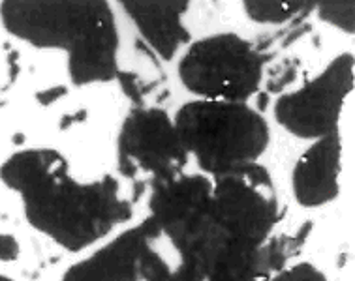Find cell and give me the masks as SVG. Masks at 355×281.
<instances>
[{
    "mask_svg": "<svg viewBox=\"0 0 355 281\" xmlns=\"http://www.w3.org/2000/svg\"><path fill=\"white\" fill-rule=\"evenodd\" d=\"M263 75V58L248 39L224 33L190 44L179 62L181 83L200 100L246 103Z\"/></svg>",
    "mask_w": 355,
    "mask_h": 281,
    "instance_id": "277c9868",
    "label": "cell"
},
{
    "mask_svg": "<svg viewBox=\"0 0 355 281\" xmlns=\"http://www.w3.org/2000/svg\"><path fill=\"white\" fill-rule=\"evenodd\" d=\"M243 8L248 13V17L256 23L278 25V23L290 21L297 13L310 10L312 4H303V2H245Z\"/></svg>",
    "mask_w": 355,
    "mask_h": 281,
    "instance_id": "7c38bea8",
    "label": "cell"
},
{
    "mask_svg": "<svg viewBox=\"0 0 355 281\" xmlns=\"http://www.w3.org/2000/svg\"><path fill=\"white\" fill-rule=\"evenodd\" d=\"M277 214V190L259 163L232 169L211 182V217L239 242H263Z\"/></svg>",
    "mask_w": 355,
    "mask_h": 281,
    "instance_id": "5b68a950",
    "label": "cell"
},
{
    "mask_svg": "<svg viewBox=\"0 0 355 281\" xmlns=\"http://www.w3.org/2000/svg\"><path fill=\"white\" fill-rule=\"evenodd\" d=\"M271 281H327L322 270H318L310 262H299L295 266L280 272Z\"/></svg>",
    "mask_w": 355,
    "mask_h": 281,
    "instance_id": "5bb4252c",
    "label": "cell"
},
{
    "mask_svg": "<svg viewBox=\"0 0 355 281\" xmlns=\"http://www.w3.org/2000/svg\"><path fill=\"white\" fill-rule=\"evenodd\" d=\"M173 124L188 156L213 176L258 163L269 145V124L246 103L196 100L177 111Z\"/></svg>",
    "mask_w": 355,
    "mask_h": 281,
    "instance_id": "3957f363",
    "label": "cell"
},
{
    "mask_svg": "<svg viewBox=\"0 0 355 281\" xmlns=\"http://www.w3.org/2000/svg\"><path fill=\"white\" fill-rule=\"evenodd\" d=\"M0 180L19 195L31 227L68 251L89 248L132 217L113 176L78 182L53 148L13 152L0 167Z\"/></svg>",
    "mask_w": 355,
    "mask_h": 281,
    "instance_id": "6da1fadb",
    "label": "cell"
},
{
    "mask_svg": "<svg viewBox=\"0 0 355 281\" xmlns=\"http://www.w3.org/2000/svg\"><path fill=\"white\" fill-rule=\"evenodd\" d=\"M0 19L13 38L68 55L78 87L119 75V28L107 2H2Z\"/></svg>",
    "mask_w": 355,
    "mask_h": 281,
    "instance_id": "7a4b0ae2",
    "label": "cell"
},
{
    "mask_svg": "<svg viewBox=\"0 0 355 281\" xmlns=\"http://www.w3.org/2000/svg\"><path fill=\"white\" fill-rule=\"evenodd\" d=\"M316 8L320 19L327 21L333 26L343 28L344 33L354 34V2H322Z\"/></svg>",
    "mask_w": 355,
    "mask_h": 281,
    "instance_id": "4fadbf2b",
    "label": "cell"
},
{
    "mask_svg": "<svg viewBox=\"0 0 355 281\" xmlns=\"http://www.w3.org/2000/svg\"><path fill=\"white\" fill-rule=\"evenodd\" d=\"M156 229L155 221L147 219L139 227L124 230L91 257L70 266L62 281H139L143 259Z\"/></svg>",
    "mask_w": 355,
    "mask_h": 281,
    "instance_id": "ba28073f",
    "label": "cell"
},
{
    "mask_svg": "<svg viewBox=\"0 0 355 281\" xmlns=\"http://www.w3.org/2000/svg\"><path fill=\"white\" fill-rule=\"evenodd\" d=\"M124 12L134 21L147 44L164 60H171L182 45L190 44V34L182 23L188 2H123Z\"/></svg>",
    "mask_w": 355,
    "mask_h": 281,
    "instance_id": "30bf717a",
    "label": "cell"
},
{
    "mask_svg": "<svg viewBox=\"0 0 355 281\" xmlns=\"http://www.w3.org/2000/svg\"><path fill=\"white\" fill-rule=\"evenodd\" d=\"M354 55L343 53L303 89L278 98L275 118L299 139H323L338 132L344 102L354 90Z\"/></svg>",
    "mask_w": 355,
    "mask_h": 281,
    "instance_id": "8992f818",
    "label": "cell"
},
{
    "mask_svg": "<svg viewBox=\"0 0 355 281\" xmlns=\"http://www.w3.org/2000/svg\"><path fill=\"white\" fill-rule=\"evenodd\" d=\"M0 281H15V280H12V278H8V275L0 274Z\"/></svg>",
    "mask_w": 355,
    "mask_h": 281,
    "instance_id": "2e32d148",
    "label": "cell"
},
{
    "mask_svg": "<svg viewBox=\"0 0 355 281\" xmlns=\"http://www.w3.org/2000/svg\"><path fill=\"white\" fill-rule=\"evenodd\" d=\"M116 150L121 173L130 179L149 174L166 182L181 176L188 163L173 118L162 109H134L121 126Z\"/></svg>",
    "mask_w": 355,
    "mask_h": 281,
    "instance_id": "52a82bcc",
    "label": "cell"
},
{
    "mask_svg": "<svg viewBox=\"0 0 355 281\" xmlns=\"http://www.w3.org/2000/svg\"><path fill=\"white\" fill-rule=\"evenodd\" d=\"M340 158H343V145L338 132L314 140L304 150L291 174L293 195L299 205L314 208V206L327 205L338 197Z\"/></svg>",
    "mask_w": 355,
    "mask_h": 281,
    "instance_id": "9c48e42d",
    "label": "cell"
},
{
    "mask_svg": "<svg viewBox=\"0 0 355 281\" xmlns=\"http://www.w3.org/2000/svg\"><path fill=\"white\" fill-rule=\"evenodd\" d=\"M153 210V221L164 229L205 214L211 216V180L182 173L166 182H156Z\"/></svg>",
    "mask_w": 355,
    "mask_h": 281,
    "instance_id": "8fae6325",
    "label": "cell"
},
{
    "mask_svg": "<svg viewBox=\"0 0 355 281\" xmlns=\"http://www.w3.org/2000/svg\"><path fill=\"white\" fill-rule=\"evenodd\" d=\"M19 242L13 235L8 233H0V261L2 262H12L19 257Z\"/></svg>",
    "mask_w": 355,
    "mask_h": 281,
    "instance_id": "9a60e30c",
    "label": "cell"
}]
</instances>
